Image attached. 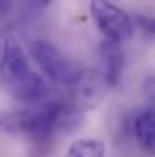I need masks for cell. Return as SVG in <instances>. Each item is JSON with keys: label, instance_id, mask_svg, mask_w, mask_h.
<instances>
[{"label": "cell", "instance_id": "cell-1", "mask_svg": "<svg viewBox=\"0 0 155 157\" xmlns=\"http://www.w3.org/2000/svg\"><path fill=\"white\" fill-rule=\"evenodd\" d=\"M80 121L77 102L47 101L28 108L9 110L0 115V126L9 133H26L33 139H47L57 130H73Z\"/></svg>", "mask_w": 155, "mask_h": 157}, {"label": "cell", "instance_id": "cell-2", "mask_svg": "<svg viewBox=\"0 0 155 157\" xmlns=\"http://www.w3.org/2000/svg\"><path fill=\"white\" fill-rule=\"evenodd\" d=\"M0 80L4 88L24 104H39L47 95V84L33 71L24 49L15 39H7L0 60Z\"/></svg>", "mask_w": 155, "mask_h": 157}, {"label": "cell", "instance_id": "cell-3", "mask_svg": "<svg viewBox=\"0 0 155 157\" xmlns=\"http://www.w3.org/2000/svg\"><path fill=\"white\" fill-rule=\"evenodd\" d=\"M29 49H31L33 60L37 62L40 71L55 86L75 88L86 75L80 64L64 57L53 44L46 40H33Z\"/></svg>", "mask_w": 155, "mask_h": 157}, {"label": "cell", "instance_id": "cell-4", "mask_svg": "<svg viewBox=\"0 0 155 157\" xmlns=\"http://www.w3.org/2000/svg\"><path fill=\"white\" fill-rule=\"evenodd\" d=\"M93 20L99 28V31L104 35V40H110L113 44H126L133 37V20L131 17L120 9L115 4L95 0L89 6Z\"/></svg>", "mask_w": 155, "mask_h": 157}, {"label": "cell", "instance_id": "cell-5", "mask_svg": "<svg viewBox=\"0 0 155 157\" xmlns=\"http://www.w3.org/2000/svg\"><path fill=\"white\" fill-rule=\"evenodd\" d=\"M100 59L104 64V84L110 88L119 86L124 71V51L119 44L110 40L100 42Z\"/></svg>", "mask_w": 155, "mask_h": 157}, {"label": "cell", "instance_id": "cell-6", "mask_svg": "<svg viewBox=\"0 0 155 157\" xmlns=\"http://www.w3.org/2000/svg\"><path fill=\"white\" fill-rule=\"evenodd\" d=\"M133 132H135L137 141L148 152L155 154V108H148L135 117Z\"/></svg>", "mask_w": 155, "mask_h": 157}, {"label": "cell", "instance_id": "cell-7", "mask_svg": "<svg viewBox=\"0 0 155 157\" xmlns=\"http://www.w3.org/2000/svg\"><path fill=\"white\" fill-rule=\"evenodd\" d=\"M106 146L99 139H78L75 141L64 157H104Z\"/></svg>", "mask_w": 155, "mask_h": 157}, {"label": "cell", "instance_id": "cell-8", "mask_svg": "<svg viewBox=\"0 0 155 157\" xmlns=\"http://www.w3.org/2000/svg\"><path fill=\"white\" fill-rule=\"evenodd\" d=\"M135 26L142 31V35L155 39V15H135Z\"/></svg>", "mask_w": 155, "mask_h": 157}, {"label": "cell", "instance_id": "cell-9", "mask_svg": "<svg viewBox=\"0 0 155 157\" xmlns=\"http://www.w3.org/2000/svg\"><path fill=\"white\" fill-rule=\"evenodd\" d=\"M142 93L146 97V101L155 106V75H148L142 82Z\"/></svg>", "mask_w": 155, "mask_h": 157}]
</instances>
